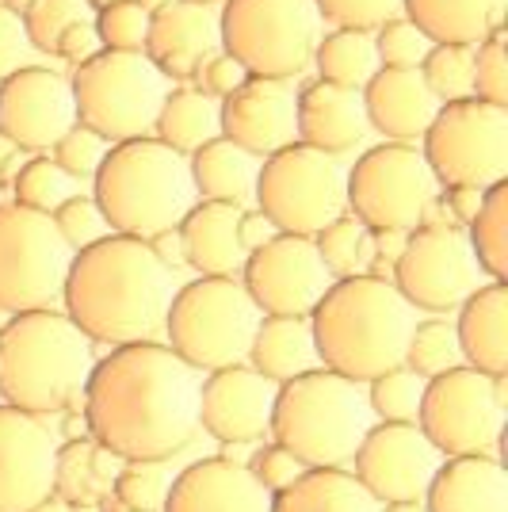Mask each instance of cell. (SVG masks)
Listing matches in <instances>:
<instances>
[{
  "label": "cell",
  "instance_id": "6da1fadb",
  "mask_svg": "<svg viewBox=\"0 0 508 512\" xmlns=\"http://www.w3.org/2000/svg\"><path fill=\"white\" fill-rule=\"evenodd\" d=\"M199 386V371L169 344H119L92 363L81 394L88 436L119 459L165 463L199 432Z\"/></svg>",
  "mask_w": 508,
  "mask_h": 512
},
{
  "label": "cell",
  "instance_id": "7a4b0ae2",
  "mask_svg": "<svg viewBox=\"0 0 508 512\" xmlns=\"http://www.w3.org/2000/svg\"><path fill=\"white\" fill-rule=\"evenodd\" d=\"M176 272L165 268L142 237L107 234L73 253L62 302L69 321L92 344H138L165 333Z\"/></svg>",
  "mask_w": 508,
  "mask_h": 512
},
{
  "label": "cell",
  "instance_id": "3957f363",
  "mask_svg": "<svg viewBox=\"0 0 508 512\" xmlns=\"http://www.w3.org/2000/svg\"><path fill=\"white\" fill-rule=\"evenodd\" d=\"M413 325L417 310L405 302L394 279L375 272L333 279L310 310L318 363L356 383H371L375 375L405 363Z\"/></svg>",
  "mask_w": 508,
  "mask_h": 512
},
{
  "label": "cell",
  "instance_id": "277c9868",
  "mask_svg": "<svg viewBox=\"0 0 508 512\" xmlns=\"http://www.w3.org/2000/svg\"><path fill=\"white\" fill-rule=\"evenodd\" d=\"M92 341L65 310H23L0 329V402L35 417L69 409L92 375Z\"/></svg>",
  "mask_w": 508,
  "mask_h": 512
},
{
  "label": "cell",
  "instance_id": "5b68a950",
  "mask_svg": "<svg viewBox=\"0 0 508 512\" xmlns=\"http://www.w3.org/2000/svg\"><path fill=\"white\" fill-rule=\"evenodd\" d=\"M92 199L104 211L111 234L153 237L195 207V184L184 153L169 150L161 138H130L107 150L92 176Z\"/></svg>",
  "mask_w": 508,
  "mask_h": 512
},
{
  "label": "cell",
  "instance_id": "8992f818",
  "mask_svg": "<svg viewBox=\"0 0 508 512\" xmlns=\"http://www.w3.org/2000/svg\"><path fill=\"white\" fill-rule=\"evenodd\" d=\"M375 425L367 390L329 367H314L276 386L268 436L306 470L352 463L367 428Z\"/></svg>",
  "mask_w": 508,
  "mask_h": 512
},
{
  "label": "cell",
  "instance_id": "52a82bcc",
  "mask_svg": "<svg viewBox=\"0 0 508 512\" xmlns=\"http://www.w3.org/2000/svg\"><path fill=\"white\" fill-rule=\"evenodd\" d=\"M260 318V306L237 276H199L176 287L165 318V337L172 352L203 375L249 360V344Z\"/></svg>",
  "mask_w": 508,
  "mask_h": 512
},
{
  "label": "cell",
  "instance_id": "ba28073f",
  "mask_svg": "<svg viewBox=\"0 0 508 512\" xmlns=\"http://www.w3.org/2000/svg\"><path fill=\"white\" fill-rule=\"evenodd\" d=\"M69 88L77 123L111 146L153 134L157 111L169 96V81L142 50H100L73 69Z\"/></svg>",
  "mask_w": 508,
  "mask_h": 512
},
{
  "label": "cell",
  "instance_id": "9c48e42d",
  "mask_svg": "<svg viewBox=\"0 0 508 512\" xmlns=\"http://www.w3.org/2000/svg\"><path fill=\"white\" fill-rule=\"evenodd\" d=\"M222 50L249 77L291 81L314 62L321 16L314 0H222Z\"/></svg>",
  "mask_w": 508,
  "mask_h": 512
},
{
  "label": "cell",
  "instance_id": "30bf717a",
  "mask_svg": "<svg viewBox=\"0 0 508 512\" xmlns=\"http://www.w3.org/2000/svg\"><path fill=\"white\" fill-rule=\"evenodd\" d=\"M253 195L260 203L256 211L268 214L279 234L314 237L348 211L340 161L306 142H291L264 157Z\"/></svg>",
  "mask_w": 508,
  "mask_h": 512
},
{
  "label": "cell",
  "instance_id": "8fae6325",
  "mask_svg": "<svg viewBox=\"0 0 508 512\" xmlns=\"http://www.w3.org/2000/svg\"><path fill=\"white\" fill-rule=\"evenodd\" d=\"M421 153L444 188H493L508 176V107L466 96L440 104L421 134Z\"/></svg>",
  "mask_w": 508,
  "mask_h": 512
},
{
  "label": "cell",
  "instance_id": "7c38bea8",
  "mask_svg": "<svg viewBox=\"0 0 508 512\" xmlns=\"http://www.w3.org/2000/svg\"><path fill=\"white\" fill-rule=\"evenodd\" d=\"M436 192L440 184L413 142H382L344 172L348 211L367 230L409 234L428 218Z\"/></svg>",
  "mask_w": 508,
  "mask_h": 512
},
{
  "label": "cell",
  "instance_id": "4fadbf2b",
  "mask_svg": "<svg viewBox=\"0 0 508 512\" xmlns=\"http://www.w3.org/2000/svg\"><path fill=\"white\" fill-rule=\"evenodd\" d=\"M417 425L444 459L489 455L505 432V379L466 363L424 379Z\"/></svg>",
  "mask_w": 508,
  "mask_h": 512
},
{
  "label": "cell",
  "instance_id": "5bb4252c",
  "mask_svg": "<svg viewBox=\"0 0 508 512\" xmlns=\"http://www.w3.org/2000/svg\"><path fill=\"white\" fill-rule=\"evenodd\" d=\"M73 249L54 218L20 203H0V310L23 314L62 299Z\"/></svg>",
  "mask_w": 508,
  "mask_h": 512
},
{
  "label": "cell",
  "instance_id": "9a60e30c",
  "mask_svg": "<svg viewBox=\"0 0 508 512\" xmlns=\"http://www.w3.org/2000/svg\"><path fill=\"white\" fill-rule=\"evenodd\" d=\"M486 283L470 237L455 222H421L402 241L394 256V287L405 295L413 310L447 314L459 310L466 295Z\"/></svg>",
  "mask_w": 508,
  "mask_h": 512
},
{
  "label": "cell",
  "instance_id": "2e32d148",
  "mask_svg": "<svg viewBox=\"0 0 508 512\" xmlns=\"http://www.w3.org/2000/svg\"><path fill=\"white\" fill-rule=\"evenodd\" d=\"M241 283L260 306V314L272 318H310V310L329 291V268L318 256L314 237L276 234L268 245L245 256Z\"/></svg>",
  "mask_w": 508,
  "mask_h": 512
},
{
  "label": "cell",
  "instance_id": "e0dca14e",
  "mask_svg": "<svg viewBox=\"0 0 508 512\" xmlns=\"http://www.w3.org/2000/svg\"><path fill=\"white\" fill-rule=\"evenodd\" d=\"M444 455L421 432L417 421H375L352 455V474L379 505L421 501Z\"/></svg>",
  "mask_w": 508,
  "mask_h": 512
},
{
  "label": "cell",
  "instance_id": "ac0fdd59",
  "mask_svg": "<svg viewBox=\"0 0 508 512\" xmlns=\"http://www.w3.org/2000/svg\"><path fill=\"white\" fill-rule=\"evenodd\" d=\"M77 123L73 88L46 65H20L0 81V134L23 153H46Z\"/></svg>",
  "mask_w": 508,
  "mask_h": 512
},
{
  "label": "cell",
  "instance_id": "d6986e66",
  "mask_svg": "<svg viewBox=\"0 0 508 512\" xmlns=\"http://www.w3.org/2000/svg\"><path fill=\"white\" fill-rule=\"evenodd\" d=\"M276 406V383L264 379L253 363H230L207 371L199 386V428L222 444L268 440Z\"/></svg>",
  "mask_w": 508,
  "mask_h": 512
},
{
  "label": "cell",
  "instance_id": "ffe728a7",
  "mask_svg": "<svg viewBox=\"0 0 508 512\" xmlns=\"http://www.w3.org/2000/svg\"><path fill=\"white\" fill-rule=\"evenodd\" d=\"M54 455L43 417L0 402V512H31L54 493Z\"/></svg>",
  "mask_w": 508,
  "mask_h": 512
},
{
  "label": "cell",
  "instance_id": "44dd1931",
  "mask_svg": "<svg viewBox=\"0 0 508 512\" xmlns=\"http://www.w3.org/2000/svg\"><path fill=\"white\" fill-rule=\"evenodd\" d=\"M222 50L218 8L203 0H161L149 12V62L161 69L165 81H195L199 65Z\"/></svg>",
  "mask_w": 508,
  "mask_h": 512
},
{
  "label": "cell",
  "instance_id": "7402d4cb",
  "mask_svg": "<svg viewBox=\"0 0 508 512\" xmlns=\"http://www.w3.org/2000/svg\"><path fill=\"white\" fill-rule=\"evenodd\" d=\"M295 88L276 77H249L245 85L230 92L222 107V138L241 146L253 157H272L276 150L298 142L295 127Z\"/></svg>",
  "mask_w": 508,
  "mask_h": 512
},
{
  "label": "cell",
  "instance_id": "603a6c76",
  "mask_svg": "<svg viewBox=\"0 0 508 512\" xmlns=\"http://www.w3.org/2000/svg\"><path fill=\"white\" fill-rule=\"evenodd\" d=\"M161 512H272V493L256 482L245 463L211 455L172 478Z\"/></svg>",
  "mask_w": 508,
  "mask_h": 512
},
{
  "label": "cell",
  "instance_id": "cb8c5ba5",
  "mask_svg": "<svg viewBox=\"0 0 508 512\" xmlns=\"http://www.w3.org/2000/svg\"><path fill=\"white\" fill-rule=\"evenodd\" d=\"M367 127L386 134V142H417L436 119L440 100L428 92L421 69H390L379 65L360 88Z\"/></svg>",
  "mask_w": 508,
  "mask_h": 512
},
{
  "label": "cell",
  "instance_id": "d4e9b609",
  "mask_svg": "<svg viewBox=\"0 0 508 512\" xmlns=\"http://www.w3.org/2000/svg\"><path fill=\"white\" fill-rule=\"evenodd\" d=\"M295 127L298 142L329 153V157L352 153L367 138L363 96L356 88L314 81L295 96Z\"/></svg>",
  "mask_w": 508,
  "mask_h": 512
},
{
  "label": "cell",
  "instance_id": "484cf974",
  "mask_svg": "<svg viewBox=\"0 0 508 512\" xmlns=\"http://www.w3.org/2000/svg\"><path fill=\"white\" fill-rule=\"evenodd\" d=\"M428 512H508V470L493 455L444 459L421 497Z\"/></svg>",
  "mask_w": 508,
  "mask_h": 512
},
{
  "label": "cell",
  "instance_id": "4316f807",
  "mask_svg": "<svg viewBox=\"0 0 508 512\" xmlns=\"http://www.w3.org/2000/svg\"><path fill=\"white\" fill-rule=\"evenodd\" d=\"M455 337L463 363L505 379L508 371V287L505 279H486L474 295H466L455 318Z\"/></svg>",
  "mask_w": 508,
  "mask_h": 512
},
{
  "label": "cell",
  "instance_id": "83f0119b",
  "mask_svg": "<svg viewBox=\"0 0 508 512\" xmlns=\"http://www.w3.org/2000/svg\"><path fill=\"white\" fill-rule=\"evenodd\" d=\"M237 222H241V207L237 203L199 199L180 218L184 264L195 268L199 276H237L241 264H245V249L237 241Z\"/></svg>",
  "mask_w": 508,
  "mask_h": 512
},
{
  "label": "cell",
  "instance_id": "f1b7e54d",
  "mask_svg": "<svg viewBox=\"0 0 508 512\" xmlns=\"http://www.w3.org/2000/svg\"><path fill=\"white\" fill-rule=\"evenodd\" d=\"M409 23H417L428 43L478 46L501 31L505 0H402Z\"/></svg>",
  "mask_w": 508,
  "mask_h": 512
},
{
  "label": "cell",
  "instance_id": "f546056e",
  "mask_svg": "<svg viewBox=\"0 0 508 512\" xmlns=\"http://www.w3.org/2000/svg\"><path fill=\"white\" fill-rule=\"evenodd\" d=\"M245 363H253L256 371L276 386L321 367L310 318H272V314H264L256 325Z\"/></svg>",
  "mask_w": 508,
  "mask_h": 512
},
{
  "label": "cell",
  "instance_id": "4dcf8cb0",
  "mask_svg": "<svg viewBox=\"0 0 508 512\" xmlns=\"http://www.w3.org/2000/svg\"><path fill=\"white\" fill-rule=\"evenodd\" d=\"M127 459L111 455L104 444H96L92 436H77L58 448L54 455V497H62L77 509H96L104 501L111 486H115V474Z\"/></svg>",
  "mask_w": 508,
  "mask_h": 512
},
{
  "label": "cell",
  "instance_id": "1f68e13d",
  "mask_svg": "<svg viewBox=\"0 0 508 512\" xmlns=\"http://www.w3.org/2000/svg\"><path fill=\"white\" fill-rule=\"evenodd\" d=\"M382 505L344 467L302 470L287 490L272 493V512H379Z\"/></svg>",
  "mask_w": 508,
  "mask_h": 512
},
{
  "label": "cell",
  "instance_id": "d6a6232c",
  "mask_svg": "<svg viewBox=\"0 0 508 512\" xmlns=\"http://www.w3.org/2000/svg\"><path fill=\"white\" fill-rule=\"evenodd\" d=\"M191 184L195 195L211 199V203H245L256 192V157L245 153L241 146H233L230 138H214L207 146L188 157Z\"/></svg>",
  "mask_w": 508,
  "mask_h": 512
},
{
  "label": "cell",
  "instance_id": "836d02e7",
  "mask_svg": "<svg viewBox=\"0 0 508 512\" xmlns=\"http://www.w3.org/2000/svg\"><path fill=\"white\" fill-rule=\"evenodd\" d=\"M153 138H161L169 150L191 157L199 146L222 138V107L203 88H172L169 96H165V104H161V111H157Z\"/></svg>",
  "mask_w": 508,
  "mask_h": 512
},
{
  "label": "cell",
  "instance_id": "e575fe53",
  "mask_svg": "<svg viewBox=\"0 0 508 512\" xmlns=\"http://www.w3.org/2000/svg\"><path fill=\"white\" fill-rule=\"evenodd\" d=\"M314 65H318V81L340 88H356L360 92L371 73L379 69V54H375V39L371 31H348V27H333L329 35H321L314 46Z\"/></svg>",
  "mask_w": 508,
  "mask_h": 512
},
{
  "label": "cell",
  "instance_id": "d590c367",
  "mask_svg": "<svg viewBox=\"0 0 508 512\" xmlns=\"http://www.w3.org/2000/svg\"><path fill=\"white\" fill-rule=\"evenodd\" d=\"M470 249L478 256V268L486 279L508 276V180L486 188L482 211L474 214V222L466 226Z\"/></svg>",
  "mask_w": 508,
  "mask_h": 512
},
{
  "label": "cell",
  "instance_id": "8d00e7d4",
  "mask_svg": "<svg viewBox=\"0 0 508 512\" xmlns=\"http://www.w3.org/2000/svg\"><path fill=\"white\" fill-rule=\"evenodd\" d=\"M314 245H318V256L325 260V268H329L333 279L360 276L363 264L375 253L371 230H367L352 211H344L340 218H333L325 230H318V234H314Z\"/></svg>",
  "mask_w": 508,
  "mask_h": 512
},
{
  "label": "cell",
  "instance_id": "74e56055",
  "mask_svg": "<svg viewBox=\"0 0 508 512\" xmlns=\"http://www.w3.org/2000/svg\"><path fill=\"white\" fill-rule=\"evenodd\" d=\"M421 77L440 104H455V100L474 96V46L432 43V50L421 62Z\"/></svg>",
  "mask_w": 508,
  "mask_h": 512
},
{
  "label": "cell",
  "instance_id": "f35d334b",
  "mask_svg": "<svg viewBox=\"0 0 508 512\" xmlns=\"http://www.w3.org/2000/svg\"><path fill=\"white\" fill-rule=\"evenodd\" d=\"M459 363H463V352H459V337H455L451 321L428 318L413 325L409 344H405V367L409 371H417L421 379H432V375H444Z\"/></svg>",
  "mask_w": 508,
  "mask_h": 512
},
{
  "label": "cell",
  "instance_id": "ab89813d",
  "mask_svg": "<svg viewBox=\"0 0 508 512\" xmlns=\"http://www.w3.org/2000/svg\"><path fill=\"white\" fill-rule=\"evenodd\" d=\"M172 474L165 470V463L157 459H127L119 474H115V486L111 497L119 509L130 512H161L165 509V497H169Z\"/></svg>",
  "mask_w": 508,
  "mask_h": 512
},
{
  "label": "cell",
  "instance_id": "60d3db41",
  "mask_svg": "<svg viewBox=\"0 0 508 512\" xmlns=\"http://www.w3.org/2000/svg\"><path fill=\"white\" fill-rule=\"evenodd\" d=\"M96 16V8L88 0H27L20 12L23 31L31 50L54 54V46L73 23H88Z\"/></svg>",
  "mask_w": 508,
  "mask_h": 512
},
{
  "label": "cell",
  "instance_id": "b9f144b4",
  "mask_svg": "<svg viewBox=\"0 0 508 512\" xmlns=\"http://www.w3.org/2000/svg\"><path fill=\"white\" fill-rule=\"evenodd\" d=\"M424 398V379L405 363L390 367L367 383V406L375 421H417Z\"/></svg>",
  "mask_w": 508,
  "mask_h": 512
},
{
  "label": "cell",
  "instance_id": "7bdbcfd3",
  "mask_svg": "<svg viewBox=\"0 0 508 512\" xmlns=\"http://www.w3.org/2000/svg\"><path fill=\"white\" fill-rule=\"evenodd\" d=\"M149 8L146 0H111L96 8V35L104 50H146L149 39Z\"/></svg>",
  "mask_w": 508,
  "mask_h": 512
},
{
  "label": "cell",
  "instance_id": "ee69618b",
  "mask_svg": "<svg viewBox=\"0 0 508 512\" xmlns=\"http://www.w3.org/2000/svg\"><path fill=\"white\" fill-rule=\"evenodd\" d=\"M69 176H65L50 157L43 153H35L31 161H23L20 172H16V180H12V195H16V203L20 207H31V211H43L50 214L62 199H69Z\"/></svg>",
  "mask_w": 508,
  "mask_h": 512
},
{
  "label": "cell",
  "instance_id": "f6af8a7d",
  "mask_svg": "<svg viewBox=\"0 0 508 512\" xmlns=\"http://www.w3.org/2000/svg\"><path fill=\"white\" fill-rule=\"evenodd\" d=\"M107 150H111V142H104L96 130L73 123V127L54 142L50 161H54L69 180H92V176L100 172V165H104Z\"/></svg>",
  "mask_w": 508,
  "mask_h": 512
},
{
  "label": "cell",
  "instance_id": "bcb514c9",
  "mask_svg": "<svg viewBox=\"0 0 508 512\" xmlns=\"http://www.w3.org/2000/svg\"><path fill=\"white\" fill-rule=\"evenodd\" d=\"M50 218H54L58 234H62V241L73 253H81V249H88V245H96L100 237L111 234L104 211L96 207L92 195H69V199H62V203L50 211Z\"/></svg>",
  "mask_w": 508,
  "mask_h": 512
},
{
  "label": "cell",
  "instance_id": "7dc6e473",
  "mask_svg": "<svg viewBox=\"0 0 508 512\" xmlns=\"http://www.w3.org/2000/svg\"><path fill=\"white\" fill-rule=\"evenodd\" d=\"M375 39V54H379V65H390V69H421L424 54L432 50V43L424 39V31L417 23H409L402 16L386 20L382 27L371 31Z\"/></svg>",
  "mask_w": 508,
  "mask_h": 512
},
{
  "label": "cell",
  "instance_id": "c3c4849f",
  "mask_svg": "<svg viewBox=\"0 0 508 512\" xmlns=\"http://www.w3.org/2000/svg\"><path fill=\"white\" fill-rule=\"evenodd\" d=\"M474 96L486 104L508 107V58H505V27L486 35L474 46Z\"/></svg>",
  "mask_w": 508,
  "mask_h": 512
},
{
  "label": "cell",
  "instance_id": "681fc988",
  "mask_svg": "<svg viewBox=\"0 0 508 512\" xmlns=\"http://www.w3.org/2000/svg\"><path fill=\"white\" fill-rule=\"evenodd\" d=\"M321 20L348 31H375L402 12V0H314Z\"/></svg>",
  "mask_w": 508,
  "mask_h": 512
},
{
  "label": "cell",
  "instance_id": "f907efd6",
  "mask_svg": "<svg viewBox=\"0 0 508 512\" xmlns=\"http://www.w3.org/2000/svg\"><path fill=\"white\" fill-rule=\"evenodd\" d=\"M245 467H249V474H253L256 482H260V486H264L268 493L287 490V486L295 482L298 474L306 470V467H302V463L295 459V455H291V451L279 448L276 440H272V444H264V448L256 451V455L249 459V463H245Z\"/></svg>",
  "mask_w": 508,
  "mask_h": 512
},
{
  "label": "cell",
  "instance_id": "816d5d0a",
  "mask_svg": "<svg viewBox=\"0 0 508 512\" xmlns=\"http://www.w3.org/2000/svg\"><path fill=\"white\" fill-rule=\"evenodd\" d=\"M195 81H199V88H203L207 96H214V100H226L230 92H237V88L249 81V73H245V65H241V62H233L226 50H218L214 58H207V62L199 65Z\"/></svg>",
  "mask_w": 508,
  "mask_h": 512
},
{
  "label": "cell",
  "instance_id": "f5cc1de1",
  "mask_svg": "<svg viewBox=\"0 0 508 512\" xmlns=\"http://www.w3.org/2000/svg\"><path fill=\"white\" fill-rule=\"evenodd\" d=\"M27 54H31V43H27L20 12L0 4V81L8 73H16L20 65H27Z\"/></svg>",
  "mask_w": 508,
  "mask_h": 512
},
{
  "label": "cell",
  "instance_id": "db71d44e",
  "mask_svg": "<svg viewBox=\"0 0 508 512\" xmlns=\"http://www.w3.org/2000/svg\"><path fill=\"white\" fill-rule=\"evenodd\" d=\"M100 50H104V46H100V35H96V23H92V20L73 23L62 39H58V46H54V54H58V58H65V62H73V65L96 58Z\"/></svg>",
  "mask_w": 508,
  "mask_h": 512
},
{
  "label": "cell",
  "instance_id": "11a10c76",
  "mask_svg": "<svg viewBox=\"0 0 508 512\" xmlns=\"http://www.w3.org/2000/svg\"><path fill=\"white\" fill-rule=\"evenodd\" d=\"M482 199H486V188H447L444 192V207H447V218L455 222V226H470L474 222V214L482 211Z\"/></svg>",
  "mask_w": 508,
  "mask_h": 512
},
{
  "label": "cell",
  "instance_id": "9f6ffc18",
  "mask_svg": "<svg viewBox=\"0 0 508 512\" xmlns=\"http://www.w3.org/2000/svg\"><path fill=\"white\" fill-rule=\"evenodd\" d=\"M276 234L279 230L272 226V218H268L264 211H241V222H237V241H241L245 256L256 253L260 245H268Z\"/></svg>",
  "mask_w": 508,
  "mask_h": 512
},
{
  "label": "cell",
  "instance_id": "6f0895ef",
  "mask_svg": "<svg viewBox=\"0 0 508 512\" xmlns=\"http://www.w3.org/2000/svg\"><path fill=\"white\" fill-rule=\"evenodd\" d=\"M146 245L153 249V256L165 264V268H180L184 264V237H180V226H169V230H161V234L146 237Z\"/></svg>",
  "mask_w": 508,
  "mask_h": 512
},
{
  "label": "cell",
  "instance_id": "680465c9",
  "mask_svg": "<svg viewBox=\"0 0 508 512\" xmlns=\"http://www.w3.org/2000/svg\"><path fill=\"white\" fill-rule=\"evenodd\" d=\"M20 153L23 150L16 142H8V138L0 134V184H4V180H16V172H20V165H23Z\"/></svg>",
  "mask_w": 508,
  "mask_h": 512
},
{
  "label": "cell",
  "instance_id": "91938a15",
  "mask_svg": "<svg viewBox=\"0 0 508 512\" xmlns=\"http://www.w3.org/2000/svg\"><path fill=\"white\" fill-rule=\"evenodd\" d=\"M31 512H85V509H77V505H69V501H62V497H54V493H50V497L39 501Z\"/></svg>",
  "mask_w": 508,
  "mask_h": 512
},
{
  "label": "cell",
  "instance_id": "94428289",
  "mask_svg": "<svg viewBox=\"0 0 508 512\" xmlns=\"http://www.w3.org/2000/svg\"><path fill=\"white\" fill-rule=\"evenodd\" d=\"M379 512H428V509H424V501H390Z\"/></svg>",
  "mask_w": 508,
  "mask_h": 512
},
{
  "label": "cell",
  "instance_id": "6125c7cd",
  "mask_svg": "<svg viewBox=\"0 0 508 512\" xmlns=\"http://www.w3.org/2000/svg\"><path fill=\"white\" fill-rule=\"evenodd\" d=\"M88 4H92V8H100V4H111V0H88Z\"/></svg>",
  "mask_w": 508,
  "mask_h": 512
},
{
  "label": "cell",
  "instance_id": "be15d7a7",
  "mask_svg": "<svg viewBox=\"0 0 508 512\" xmlns=\"http://www.w3.org/2000/svg\"><path fill=\"white\" fill-rule=\"evenodd\" d=\"M203 4H222V0H203Z\"/></svg>",
  "mask_w": 508,
  "mask_h": 512
},
{
  "label": "cell",
  "instance_id": "e7e4bbea",
  "mask_svg": "<svg viewBox=\"0 0 508 512\" xmlns=\"http://www.w3.org/2000/svg\"><path fill=\"white\" fill-rule=\"evenodd\" d=\"M119 512H130V509H119Z\"/></svg>",
  "mask_w": 508,
  "mask_h": 512
}]
</instances>
